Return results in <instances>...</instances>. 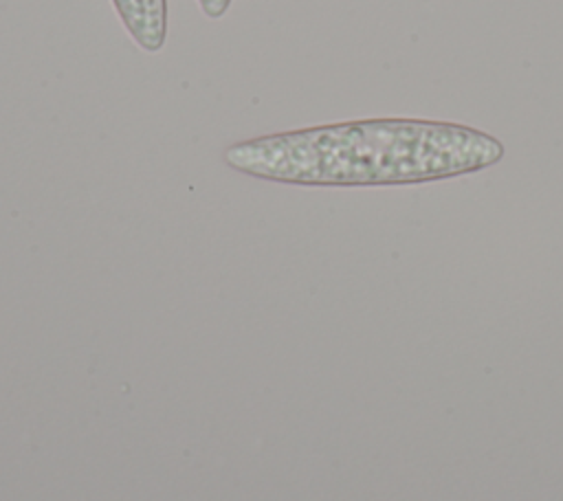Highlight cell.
<instances>
[{
  "label": "cell",
  "instance_id": "cell-1",
  "mask_svg": "<svg viewBox=\"0 0 563 501\" xmlns=\"http://www.w3.org/2000/svg\"><path fill=\"white\" fill-rule=\"evenodd\" d=\"M504 145L475 127L420 119H361L235 143L224 163L246 176L312 187L411 185L499 163Z\"/></svg>",
  "mask_w": 563,
  "mask_h": 501
},
{
  "label": "cell",
  "instance_id": "cell-2",
  "mask_svg": "<svg viewBox=\"0 0 563 501\" xmlns=\"http://www.w3.org/2000/svg\"><path fill=\"white\" fill-rule=\"evenodd\" d=\"M128 35L145 51L158 53L167 37V0H112Z\"/></svg>",
  "mask_w": 563,
  "mask_h": 501
},
{
  "label": "cell",
  "instance_id": "cell-3",
  "mask_svg": "<svg viewBox=\"0 0 563 501\" xmlns=\"http://www.w3.org/2000/svg\"><path fill=\"white\" fill-rule=\"evenodd\" d=\"M198 4H200L202 13H205L207 18L218 20V18H222V15L227 13L231 0H198Z\"/></svg>",
  "mask_w": 563,
  "mask_h": 501
}]
</instances>
